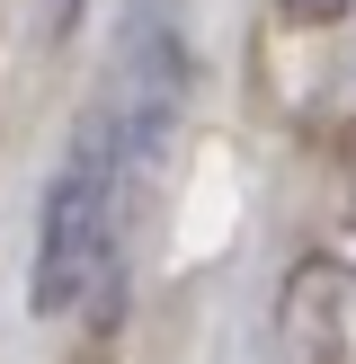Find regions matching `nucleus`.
Segmentation results:
<instances>
[{
	"mask_svg": "<svg viewBox=\"0 0 356 364\" xmlns=\"http://www.w3.org/2000/svg\"><path fill=\"white\" fill-rule=\"evenodd\" d=\"M80 9H89V0H63V18H80Z\"/></svg>",
	"mask_w": 356,
	"mask_h": 364,
	"instance_id": "obj_3",
	"label": "nucleus"
},
{
	"mask_svg": "<svg viewBox=\"0 0 356 364\" xmlns=\"http://www.w3.org/2000/svg\"><path fill=\"white\" fill-rule=\"evenodd\" d=\"M178 89H187V63H178L169 18H142V36H125V53H116V80L71 124L63 160L45 178V205H36L27 302L45 320H89V311L116 302L125 231H134V187L160 160V142H169Z\"/></svg>",
	"mask_w": 356,
	"mask_h": 364,
	"instance_id": "obj_1",
	"label": "nucleus"
},
{
	"mask_svg": "<svg viewBox=\"0 0 356 364\" xmlns=\"http://www.w3.org/2000/svg\"><path fill=\"white\" fill-rule=\"evenodd\" d=\"M338 9H347V0H285V18H294V27H330Z\"/></svg>",
	"mask_w": 356,
	"mask_h": 364,
	"instance_id": "obj_2",
	"label": "nucleus"
}]
</instances>
